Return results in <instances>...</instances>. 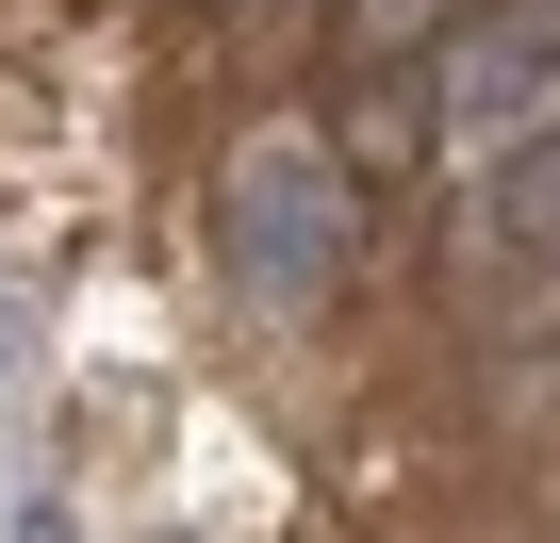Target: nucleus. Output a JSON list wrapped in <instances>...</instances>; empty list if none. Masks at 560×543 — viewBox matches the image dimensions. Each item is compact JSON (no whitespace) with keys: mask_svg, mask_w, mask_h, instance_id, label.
<instances>
[{"mask_svg":"<svg viewBox=\"0 0 560 543\" xmlns=\"http://www.w3.org/2000/svg\"><path fill=\"white\" fill-rule=\"evenodd\" d=\"M0 363H18V314H0Z\"/></svg>","mask_w":560,"mask_h":543,"instance_id":"6e6552de","label":"nucleus"},{"mask_svg":"<svg viewBox=\"0 0 560 543\" xmlns=\"http://www.w3.org/2000/svg\"><path fill=\"white\" fill-rule=\"evenodd\" d=\"M494 330H560V281H527V314H494Z\"/></svg>","mask_w":560,"mask_h":543,"instance_id":"423d86ee","label":"nucleus"},{"mask_svg":"<svg viewBox=\"0 0 560 543\" xmlns=\"http://www.w3.org/2000/svg\"><path fill=\"white\" fill-rule=\"evenodd\" d=\"M429 17H445V0H347V34H363V50H412Z\"/></svg>","mask_w":560,"mask_h":543,"instance_id":"39448f33","label":"nucleus"},{"mask_svg":"<svg viewBox=\"0 0 560 543\" xmlns=\"http://www.w3.org/2000/svg\"><path fill=\"white\" fill-rule=\"evenodd\" d=\"M412 149H429V67H412V50H380V83L330 116V165H347V181H396Z\"/></svg>","mask_w":560,"mask_h":543,"instance_id":"20e7f679","label":"nucleus"},{"mask_svg":"<svg viewBox=\"0 0 560 543\" xmlns=\"http://www.w3.org/2000/svg\"><path fill=\"white\" fill-rule=\"evenodd\" d=\"M18 543H67V510H18Z\"/></svg>","mask_w":560,"mask_h":543,"instance_id":"0eeeda50","label":"nucleus"},{"mask_svg":"<svg viewBox=\"0 0 560 543\" xmlns=\"http://www.w3.org/2000/svg\"><path fill=\"white\" fill-rule=\"evenodd\" d=\"M445 247H462V263H544V247H560V116H544V132H511V149H494V181H462Z\"/></svg>","mask_w":560,"mask_h":543,"instance_id":"7ed1b4c3","label":"nucleus"},{"mask_svg":"<svg viewBox=\"0 0 560 543\" xmlns=\"http://www.w3.org/2000/svg\"><path fill=\"white\" fill-rule=\"evenodd\" d=\"M560 116V0H462V34H445V83H429V132H462V149H511V132H544Z\"/></svg>","mask_w":560,"mask_h":543,"instance_id":"f03ea898","label":"nucleus"},{"mask_svg":"<svg viewBox=\"0 0 560 543\" xmlns=\"http://www.w3.org/2000/svg\"><path fill=\"white\" fill-rule=\"evenodd\" d=\"M347 231H363V181H347L330 149H247V165L214 181V247H231V281H247L264 314H314V297L347 281Z\"/></svg>","mask_w":560,"mask_h":543,"instance_id":"f257e3e1","label":"nucleus"}]
</instances>
